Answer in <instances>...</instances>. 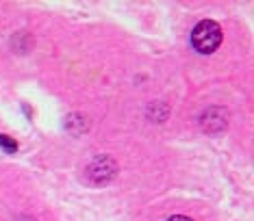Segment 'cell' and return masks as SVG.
Wrapping results in <instances>:
<instances>
[{"label": "cell", "mask_w": 254, "mask_h": 221, "mask_svg": "<svg viewBox=\"0 0 254 221\" xmlns=\"http://www.w3.org/2000/svg\"><path fill=\"white\" fill-rule=\"evenodd\" d=\"M222 44V26L213 20H202L191 31V46L200 55H211Z\"/></svg>", "instance_id": "obj_1"}, {"label": "cell", "mask_w": 254, "mask_h": 221, "mask_svg": "<svg viewBox=\"0 0 254 221\" xmlns=\"http://www.w3.org/2000/svg\"><path fill=\"white\" fill-rule=\"evenodd\" d=\"M115 163L111 159H107V156H102V159H96L91 165L87 167V176L91 178V182L96 184H105L109 182L113 176H115Z\"/></svg>", "instance_id": "obj_2"}, {"label": "cell", "mask_w": 254, "mask_h": 221, "mask_svg": "<svg viewBox=\"0 0 254 221\" xmlns=\"http://www.w3.org/2000/svg\"><path fill=\"white\" fill-rule=\"evenodd\" d=\"M200 124L202 128H204L206 132H222L224 128H226L228 124V113L224 109H219V107H211V109H206L204 113H202V119H200Z\"/></svg>", "instance_id": "obj_3"}, {"label": "cell", "mask_w": 254, "mask_h": 221, "mask_svg": "<svg viewBox=\"0 0 254 221\" xmlns=\"http://www.w3.org/2000/svg\"><path fill=\"white\" fill-rule=\"evenodd\" d=\"M0 148H2L4 152L13 154V152H18V141H13V139L7 135H0Z\"/></svg>", "instance_id": "obj_4"}, {"label": "cell", "mask_w": 254, "mask_h": 221, "mask_svg": "<svg viewBox=\"0 0 254 221\" xmlns=\"http://www.w3.org/2000/svg\"><path fill=\"white\" fill-rule=\"evenodd\" d=\"M167 221H193V219H189V217H185V215H174V217H170Z\"/></svg>", "instance_id": "obj_5"}]
</instances>
